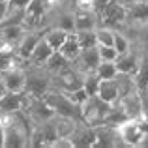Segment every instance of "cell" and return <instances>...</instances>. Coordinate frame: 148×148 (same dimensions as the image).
Wrapping results in <instances>:
<instances>
[{
  "label": "cell",
  "mask_w": 148,
  "mask_h": 148,
  "mask_svg": "<svg viewBox=\"0 0 148 148\" xmlns=\"http://www.w3.org/2000/svg\"><path fill=\"white\" fill-rule=\"evenodd\" d=\"M53 88V73L45 66H28L26 64V84L25 92L30 98H43Z\"/></svg>",
  "instance_id": "cell-1"
},
{
  "label": "cell",
  "mask_w": 148,
  "mask_h": 148,
  "mask_svg": "<svg viewBox=\"0 0 148 148\" xmlns=\"http://www.w3.org/2000/svg\"><path fill=\"white\" fill-rule=\"evenodd\" d=\"M111 109H112V103L103 101L98 94L90 96V98L81 105V120L92 127H99L107 122Z\"/></svg>",
  "instance_id": "cell-2"
},
{
  "label": "cell",
  "mask_w": 148,
  "mask_h": 148,
  "mask_svg": "<svg viewBox=\"0 0 148 148\" xmlns=\"http://www.w3.org/2000/svg\"><path fill=\"white\" fill-rule=\"evenodd\" d=\"M99 15V26H107L112 30L126 28V6L120 4L118 0L107 2L101 10H98Z\"/></svg>",
  "instance_id": "cell-3"
},
{
  "label": "cell",
  "mask_w": 148,
  "mask_h": 148,
  "mask_svg": "<svg viewBox=\"0 0 148 148\" xmlns=\"http://www.w3.org/2000/svg\"><path fill=\"white\" fill-rule=\"evenodd\" d=\"M43 98H45V101H47L51 107L54 109V112H56V114L81 120V107L73 103V101L68 98V94H66V92L58 90V88H51Z\"/></svg>",
  "instance_id": "cell-4"
},
{
  "label": "cell",
  "mask_w": 148,
  "mask_h": 148,
  "mask_svg": "<svg viewBox=\"0 0 148 148\" xmlns=\"http://www.w3.org/2000/svg\"><path fill=\"white\" fill-rule=\"evenodd\" d=\"M83 86V73L77 71L73 66L62 69L60 73L53 75V88H58L62 92H71L75 88Z\"/></svg>",
  "instance_id": "cell-5"
},
{
  "label": "cell",
  "mask_w": 148,
  "mask_h": 148,
  "mask_svg": "<svg viewBox=\"0 0 148 148\" xmlns=\"http://www.w3.org/2000/svg\"><path fill=\"white\" fill-rule=\"evenodd\" d=\"M25 111L28 112V116L32 118L34 126L47 122V120H51L54 114H56L54 109L45 101V98H30V96H28V103H26Z\"/></svg>",
  "instance_id": "cell-6"
},
{
  "label": "cell",
  "mask_w": 148,
  "mask_h": 148,
  "mask_svg": "<svg viewBox=\"0 0 148 148\" xmlns=\"http://www.w3.org/2000/svg\"><path fill=\"white\" fill-rule=\"evenodd\" d=\"M6 84L8 92H25V84H26V64L21 66H13L8 68L4 71H0Z\"/></svg>",
  "instance_id": "cell-7"
},
{
  "label": "cell",
  "mask_w": 148,
  "mask_h": 148,
  "mask_svg": "<svg viewBox=\"0 0 148 148\" xmlns=\"http://www.w3.org/2000/svg\"><path fill=\"white\" fill-rule=\"evenodd\" d=\"M99 62H101L99 49L98 47H88V49L81 51L79 56L71 62V66L77 69V71H81L83 75H86V73L96 71V68L99 66Z\"/></svg>",
  "instance_id": "cell-8"
},
{
  "label": "cell",
  "mask_w": 148,
  "mask_h": 148,
  "mask_svg": "<svg viewBox=\"0 0 148 148\" xmlns=\"http://www.w3.org/2000/svg\"><path fill=\"white\" fill-rule=\"evenodd\" d=\"M141 56H143V51L139 49L137 45H133V47L130 51H126V53L118 54V58L114 60L118 73L135 75V71H137V68H139V62H141Z\"/></svg>",
  "instance_id": "cell-9"
},
{
  "label": "cell",
  "mask_w": 148,
  "mask_h": 148,
  "mask_svg": "<svg viewBox=\"0 0 148 148\" xmlns=\"http://www.w3.org/2000/svg\"><path fill=\"white\" fill-rule=\"evenodd\" d=\"M43 34H45V28H28L26 30L23 40L19 41V45H17V54H19L21 60L28 62L30 54L36 49V45L40 43V40L43 38Z\"/></svg>",
  "instance_id": "cell-10"
},
{
  "label": "cell",
  "mask_w": 148,
  "mask_h": 148,
  "mask_svg": "<svg viewBox=\"0 0 148 148\" xmlns=\"http://www.w3.org/2000/svg\"><path fill=\"white\" fill-rule=\"evenodd\" d=\"M145 23H148V0H141V2L126 8V28L122 30L135 28Z\"/></svg>",
  "instance_id": "cell-11"
},
{
  "label": "cell",
  "mask_w": 148,
  "mask_h": 148,
  "mask_svg": "<svg viewBox=\"0 0 148 148\" xmlns=\"http://www.w3.org/2000/svg\"><path fill=\"white\" fill-rule=\"evenodd\" d=\"M28 103V94L26 92H8L0 98V114L8 112H17L26 107Z\"/></svg>",
  "instance_id": "cell-12"
},
{
  "label": "cell",
  "mask_w": 148,
  "mask_h": 148,
  "mask_svg": "<svg viewBox=\"0 0 148 148\" xmlns=\"http://www.w3.org/2000/svg\"><path fill=\"white\" fill-rule=\"evenodd\" d=\"M69 139L73 141L75 148L77 146H94V143H96V127L88 126V124H84L83 120H81Z\"/></svg>",
  "instance_id": "cell-13"
},
{
  "label": "cell",
  "mask_w": 148,
  "mask_h": 148,
  "mask_svg": "<svg viewBox=\"0 0 148 148\" xmlns=\"http://www.w3.org/2000/svg\"><path fill=\"white\" fill-rule=\"evenodd\" d=\"M98 96L103 101H107V103H114L116 99L122 98V88H120L118 75H116L114 79H103V81H101Z\"/></svg>",
  "instance_id": "cell-14"
},
{
  "label": "cell",
  "mask_w": 148,
  "mask_h": 148,
  "mask_svg": "<svg viewBox=\"0 0 148 148\" xmlns=\"http://www.w3.org/2000/svg\"><path fill=\"white\" fill-rule=\"evenodd\" d=\"M26 30L28 28H26L25 25H21V23H15V25H0V40L10 43V45H13V47L17 49L19 41L23 40Z\"/></svg>",
  "instance_id": "cell-15"
},
{
  "label": "cell",
  "mask_w": 148,
  "mask_h": 148,
  "mask_svg": "<svg viewBox=\"0 0 148 148\" xmlns=\"http://www.w3.org/2000/svg\"><path fill=\"white\" fill-rule=\"evenodd\" d=\"M98 26H99L98 11H75V30H96Z\"/></svg>",
  "instance_id": "cell-16"
},
{
  "label": "cell",
  "mask_w": 148,
  "mask_h": 148,
  "mask_svg": "<svg viewBox=\"0 0 148 148\" xmlns=\"http://www.w3.org/2000/svg\"><path fill=\"white\" fill-rule=\"evenodd\" d=\"M53 53H54V49L51 47L43 38H41L40 43L36 45V49L32 51V54H30V58H28L26 64H28V66H45V62L49 60V56Z\"/></svg>",
  "instance_id": "cell-17"
},
{
  "label": "cell",
  "mask_w": 148,
  "mask_h": 148,
  "mask_svg": "<svg viewBox=\"0 0 148 148\" xmlns=\"http://www.w3.org/2000/svg\"><path fill=\"white\" fill-rule=\"evenodd\" d=\"M68 34H69V32L58 28V26H47V28H45V34H43V40L47 41V43H49L54 51H58L62 45H64Z\"/></svg>",
  "instance_id": "cell-18"
},
{
  "label": "cell",
  "mask_w": 148,
  "mask_h": 148,
  "mask_svg": "<svg viewBox=\"0 0 148 148\" xmlns=\"http://www.w3.org/2000/svg\"><path fill=\"white\" fill-rule=\"evenodd\" d=\"M58 51H60L68 60H71V62L75 60V58L79 56V53L83 51V49H81V45H79V40H77V34L75 32H69L68 38H66V41H64V45H62Z\"/></svg>",
  "instance_id": "cell-19"
},
{
  "label": "cell",
  "mask_w": 148,
  "mask_h": 148,
  "mask_svg": "<svg viewBox=\"0 0 148 148\" xmlns=\"http://www.w3.org/2000/svg\"><path fill=\"white\" fill-rule=\"evenodd\" d=\"M69 66H71V60H68V58H66L64 54L60 53V51H54V53L49 56V60L45 62V68H47L49 71L53 73V75L60 73L62 69L69 68Z\"/></svg>",
  "instance_id": "cell-20"
},
{
  "label": "cell",
  "mask_w": 148,
  "mask_h": 148,
  "mask_svg": "<svg viewBox=\"0 0 148 148\" xmlns=\"http://www.w3.org/2000/svg\"><path fill=\"white\" fill-rule=\"evenodd\" d=\"M126 32L133 38L135 45L141 51H148V23H145L141 26H135V28H130Z\"/></svg>",
  "instance_id": "cell-21"
},
{
  "label": "cell",
  "mask_w": 148,
  "mask_h": 148,
  "mask_svg": "<svg viewBox=\"0 0 148 148\" xmlns=\"http://www.w3.org/2000/svg\"><path fill=\"white\" fill-rule=\"evenodd\" d=\"M135 45L133 38L130 36V34L126 32V30H114V40H112V47L118 51V54L126 53V51H130L131 47Z\"/></svg>",
  "instance_id": "cell-22"
},
{
  "label": "cell",
  "mask_w": 148,
  "mask_h": 148,
  "mask_svg": "<svg viewBox=\"0 0 148 148\" xmlns=\"http://www.w3.org/2000/svg\"><path fill=\"white\" fill-rule=\"evenodd\" d=\"M75 34H77L81 49L98 47V34H96V30H75Z\"/></svg>",
  "instance_id": "cell-23"
},
{
  "label": "cell",
  "mask_w": 148,
  "mask_h": 148,
  "mask_svg": "<svg viewBox=\"0 0 148 148\" xmlns=\"http://www.w3.org/2000/svg\"><path fill=\"white\" fill-rule=\"evenodd\" d=\"M96 75L99 77L101 81L103 79H114L118 75V69H116V64L114 62H99V66L96 68Z\"/></svg>",
  "instance_id": "cell-24"
},
{
  "label": "cell",
  "mask_w": 148,
  "mask_h": 148,
  "mask_svg": "<svg viewBox=\"0 0 148 148\" xmlns=\"http://www.w3.org/2000/svg\"><path fill=\"white\" fill-rule=\"evenodd\" d=\"M99 83H101V79H99L98 75H96V71L83 75V88L88 92V96H96V94H98V90H99Z\"/></svg>",
  "instance_id": "cell-25"
},
{
  "label": "cell",
  "mask_w": 148,
  "mask_h": 148,
  "mask_svg": "<svg viewBox=\"0 0 148 148\" xmlns=\"http://www.w3.org/2000/svg\"><path fill=\"white\" fill-rule=\"evenodd\" d=\"M96 34H98V45H112V40H114V30L112 28L98 26Z\"/></svg>",
  "instance_id": "cell-26"
},
{
  "label": "cell",
  "mask_w": 148,
  "mask_h": 148,
  "mask_svg": "<svg viewBox=\"0 0 148 148\" xmlns=\"http://www.w3.org/2000/svg\"><path fill=\"white\" fill-rule=\"evenodd\" d=\"M98 49H99V56L103 62H114L118 58V51L112 45H98Z\"/></svg>",
  "instance_id": "cell-27"
},
{
  "label": "cell",
  "mask_w": 148,
  "mask_h": 148,
  "mask_svg": "<svg viewBox=\"0 0 148 148\" xmlns=\"http://www.w3.org/2000/svg\"><path fill=\"white\" fill-rule=\"evenodd\" d=\"M66 94H68V98L71 99L75 105H79V107H81V105H83L88 98H90V96H88V92L84 90L83 86H81V88H75V90H71V92H66Z\"/></svg>",
  "instance_id": "cell-28"
},
{
  "label": "cell",
  "mask_w": 148,
  "mask_h": 148,
  "mask_svg": "<svg viewBox=\"0 0 148 148\" xmlns=\"http://www.w3.org/2000/svg\"><path fill=\"white\" fill-rule=\"evenodd\" d=\"M49 148H75V145L69 137H58L49 145Z\"/></svg>",
  "instance_id": "cell-29"
},
{
  "label": "cell",
  "mask_w": 148,
  "mask_h": 148,
  "mask_svg": "<svg viewBox=\"0 0 148 148\" xmlns=\"http://www.w3.org/2000/svg\"><path fill=\"white\" fill-rule=\"evenodd\" d=\"M8 10H10V2H2V0H0V25H2L4 19H6Z\"/></svg>",
  "instance_id": "cell-30"
},
{
  "label": "cell",
  "mask_w": 148,
  "mask_h": 148,
  "mask_svg": "<svg viewBox=\"0 0 148 148\" xmlns=\"http://www.w3.org/2000/svg\"><path fill=\"white\" fill-rule=\"evenodd\" d=\"M139 148H148V130L145 131V135H143L141 143H139Z\"/></svg>",
  "instance_id": "cell-31"
},
{
  "label": "cell",
  "mask_w": 148,
  "mask_h": 148,
  "mask_svg": "<svg viewBox=\"0 0 148 148\" xmlns=\"http://www.w3.org/2000/svg\"><path fill=\"white\" fill-rule=\"evenodd\" d=\"M94 2V6H96V10H101V8L105 6L107 2H111V0H92Z\"/></svg>",
  "instance_id": "cell-32"
},
{
  "label": "cell",
  "mask_w": 148,
  "mask_h": 148,
  "mask_svg": "<svg viewBox=\"0 0 148 148\" xmlns=\"http://www.w3.org/2000/svg\"><path fill=\"white\" fill-rule=\"evenodd\" d=\"M4 141H6V133H4V126L0 122V148H4Z\"/></svg>",
  "instance_id": "cell-33"
},
{
  "label": "cell",
  "mask_w": 148,
  "mask_h": 148,
  "mask_svg": "<svg viewBox=\"0 0 148 148\" xmlns=\"http://www.w3.org/2000/svg\"><path fill=\"white\" fill-rule=\"evenodd\" d=\"M4 94H8V88H6V84H4V79H2V75H0V98H2Z\"/></svg>",
  "instance_id": "cell-34"
},
{
  "label": "cell",
  "mask_w": 148,
  "mask_h": 148,
  "mask_svg": "<svg viewBox=\"0 0 148 148\" xmlns=\"http://www.w3.org/2000/svg\"><path fill=\"white\" fill-rule=\"evenodd\" d=\"M118 2H120V4H124V6L127 8V6H131V4H137V2H141V0H118Z\"/></svg>",
  "instance_id": "cell-35"
},
{
  "label": "cell",
  "mask_w": 148,
  "mask_h": 148,
  "mask_svg": "<svg viewBox=\"0 0 148 148\" xmlns=\"http://www.w3.org/2000/svg\"><path fill=\"white\" fill-rule=\"evenodd\" d=\"M141 92H145V94L148 96V84H146V86H145V90H141Z\"/></svg>",
  "instance_id": "cell-36"
},
{
  "label": "cell",
  "mask_w": 148,
  "mask_h": 148,
  "mask_svg": "<svg viewBox=\"0 0 148 148\" xmlns=\"http://www.w3.org/2000/svg\"><path fill=\"white\" fill-rule=\"evenodd\" d=\"M73 2H75V0H69V4H73Z\"/></svg>",
  "instance_id": "cell-37"
},
{
  "label": "cell",
  "mask_w": 148,
  "mask_h": 148,
  "mask_svg": "<svg viewBox=\"0 0 148 148\" xmlns=\"http://www.w3.org/2000/svg\"><path fill=\"white\" fill-rule=\"evenodd\" d=\"M2 2H10V0H2Z\"/></svg>",
  "instance_id": "cell-38"
}]
</instances>
